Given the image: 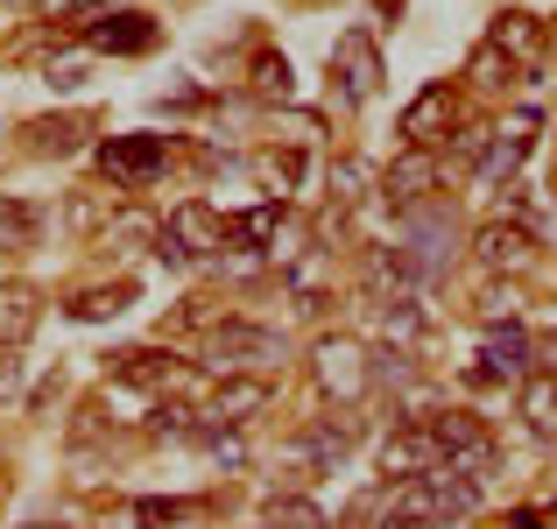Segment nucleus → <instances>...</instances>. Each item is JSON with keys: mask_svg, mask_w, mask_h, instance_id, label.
I'll return each instance as SVG.
<instances>
[{"mask_svg": "<svg viewBox=\"0 0 557 529\" xmlns=\"http://www.w3.org/2000/svg\"><path fill=\"white\" fill-rule=\"evenodd\" d=\"M473 508H480V473L431 466V473L388 488V522L381 529H445V522H466Z\"/></svg>", "mask_w": 557, "mask_h": 529, "instance_id": "nucleus-1", "label": "nucleus"}, {"mask_svg": "<svg viewBox=\"0 0 557 529\" xmlns=\"http://www.w3.org/2000/svg\"><path fill=\"white\" fill-rule=\"evenodd\" d=\"M275 360H283V332L275 325H255V318L212 325V367L219 374H269Z\"/></svg>", "mask_w": 557, "mask_h": 529, "instance_id": "nucleus-2", "label": "nucleus"}, {"mask_svg": "<svg viewBox=\"0 0 557 529\" xmlns=\"http://www.w3.org/2000/svg\"><path fill=\"white\" fill-rule=\"evenodd\" d=\"M99 170H107L113 190H149L170 170V142L163 135H113V142H99Z\"/></svg>", "mask_w": 557, "mask_h": 529, "instance_id": "nucleus-3", "label": "nucleus"}, {"mask_svg": "<svg viewBox=\"0 0 557 529\" xmlns=\"http://www.w3.org/2000/svg\"><path fill=\"white\" fill-rule=\"evenodd\" d=\"M423 423H431L445 466H459V473H487L494 466V431L473 417V409H445V417H423Z\"/></svg>", "mask_w": 557, "mask_h": 529, "instance_id": "nucleus-4", "label": "nucleus"}, {"mask_svg": "<svg viewBox=\"0 0 557 529\" xmlns=\"http://www.w3.org/2000/svg\"><path fill=\"white\" fill-rule=\"evenodd\" d=\"M332 85H339L346 107H368L381 93V50L368 42V28H346V36L332 42Z\"/></svg>", "mask_w": 557, "mask_h": 529, "instance_id": "nucleus-5", "label": "nucleus"}, {"mask_svg": "<svg viewBox=\"0 0 557 529\" xmlns=\"http://www.w3.org/2000/svg\"><path fill=\"white\" fill-rule=\"evenodd\" d=\"M437 176H445V163H437L431 149H403L395 156L388 170H381V198L395 205V212H423V205H431V190H437Z\"/></svg>", "mask_w": 557, "mask_h": 529, "instance_id": "nucleus-6", "label": "nucleus"}, {"mask_svg": "<svg viewBox=\"0 0 557 529\" xmlns=\"http://www.w3.org/2000/svg\"><path fill=\"white\" fill-rule=\"evenodd\" d=\"M163 233L184 247L190 261H198V255H219V247H233V219H219L205 198H184V205H170V226H163Z\"/></svg>", "mask_w": 557, "mask_h": 529, "instance_id": "nucleus-7", "label": "nucleus"}, {"mask_svg": "<svg viewBox=\"0 0 557 529\" xmlns=\"http://www.w3.org/2000/svg\"><path fill=\"white\" fill-rule=\"evenodd\" d=\"M451 113H459V93H451V85H423V93L403 107V121H395L403 149H431L437 135H451Z\"/></svg>", "mask_w": 557, "mask_h": 529, "instance_id": "nucleus-8", "label": "nucleus"}, {"mask_svg": "<svg viewBox=\"0 0 557 529\" xmlns=\"http://www.w3.org/2000/svg\"><path fill=\"white\" fill-rule=\"evenodd\" d=\"M346 452H354V417H325V423H311V431L289 445V459L304 466L297 480H318V473H339Z\"/></svg>", "mask_w": 557, "mask_h": 529, "instance_id": "nucleus-9", "label": "nucleus"}, {"mask_svg": "<svg viewBox=\"0 0 557 529\" xmlns=\"http://www.w3.org/2000/svg\"><path fill=\"white\" fill-rule=\"evenodd\" d=\"M431 466H445V452H437L431 423H403V431H388V445H381V473H388V488H395V480L431 473Z\"/></svg>", "mask_w": 557, "mask_h": 529, "instance_id": "nucleus-10", "label": "nucleus"}, {"mask_svg": "<svg viewBox=\"0 0 557 529\" xmlns=\"http://www.w3.org/2000/svg\"><path fill=\"white\" fill-rule=\"evenodd\" d=\"M85 42L107 57H141L156 50V22L141 8H121V14H99V22H85Z\"/></svg>", "mask_w": 557, "mask_h": 529, "instance_id": "nucleus-11", "label": "nucleus"}, {"mask_svg": "<svg viewBox=\"0 0 557 529\" xmlns=\"http://www.w3.org/2000/svg\"><path fill=\"white\" fill-rule=\"evenodd\" d=\"M311 367H318V381H325V395H346L354 403L360 389H368V353H360L354 340H318V353H311Z\"/></svg>", "mask_w": 557, "mask_h": 529, "instance_id": "nucleus-12", "label": "nucleus"}, {"mask_svg": "<svg viewBox=\"0 0 557 529\" xmlns=\"http://www.w3.org/2000/svg\"><path fill=\"white\" fill-rule=\"evenodd\" d=\"M530 247H536V233L522 226V219H487V226L473 233V261L480 269H522V261H530Z\"/></svg>", "mask_w": 557, "mask_h": 529, "instance_id": "nucleus-13", "label": "nucleus"}, {"mask_svg": "<svg viewBox=\"0 0 557 529\" xmlns=\"http://www.w3.org/2000/svg\"><path fill=\"white\" fill-rule=\"evenodd\" d=\"M261 403H269V374H226V381L212 389V403L198 409V417L212 423V431H226V423H247Z\"/></svg>", "mask_w": 557, "mask_h": 529, "instance_id": "nucleus-14", "label": "nucleus"}, {"mask_svg": "<svg viewBox=\"0 0 557 529\" xmlns=\"http://www.w3.org/2000/svg\"><path fill=\"white\" fill-rule=\"evenodd\" d=\"M530 346L536 340L508 318V325H487V353H480V360H487L494 381H522V374H530Z\"/></svg>", "mask_w": 557, "mask_h": 529, "instance_id": "nucleus-15", "label": "nucleus"}, {"mask_svg": "<svg viewBox=\"0 0 557 529\" xmlns=\"http://www.w3.org/2000/svg\"><path fill=\"white\" fill-rule=\"evenodd\" d=\"M22 135H28L36 156H78L85 135H92V121H85V113H57V121H28Z\"/></svg>", "mask_w": 557, "mask_h": 529, "instance_id": "nucleus-16", "label": "nucleus"}, {"mask_svg": "<svg viewBox=\"0 0 557 529\" xmlns=\"http://www.w3.org/2000/svg\"><path fill=\"white\" fill-rule=\"evenodd\" d=\"M530 156V121H516V127H494V142H487V156H480V184H502L508 170Z\"/></svg>", "mask_w": 557, "mask_h": 529, "instance_id": "nucleus-17", "label": "nucleus"}, {"mask_svg": "<svg viewBox=\"0 0 557 529\" xmlns=\"http://www.w3.org/2000/svg\"><path fill=\"white\" fill-rule=\"evenodd\" d=\"M522 417L536 438H557V374H544V367L522 374Z\"/></svg>", "mask_w": 557, "mask_h": 529, "instance_id": "nucleus-18", "label": "nucleus"}, {"mask_svg": "<svg viewBox=\"0 0 557 529\" xmlns=\"http://www.w3.org/2000/svg\"><path fill=\"white\" fill-rule=\"evenodd\" d=\"M494 50H502L508 57V64H536V42H544V28H536V14H502V22H494Z\"/></svg>", "mask_w": 557, "mask_h": 529, "instance_id": "nucleus-19", "label": "nucleus"}, {"mask_svg": "<svg viewBox=\"0 0 557 529\" xmlns=\"http://www.w3.org/2000/svg\"><path fill=\"white\" fill-rule=\"evenodd\" d=\"M205 508L184 502V494H149V502H135V529H190Z\"/></svg>", "mask_w": 557, "mask_h": 529, "instance_id": "nucleus-20", "label": "nucleus"}, {"mask_svg": "<svg viewBox=\"0 0 557 529\" xmlns=\"http://www.w3.org/2000/svg\"><path fill=\"white\" fill-rule=\"evenodd\" d=\"M28 332H36V290L8 283L0 290V346H22Z\"/></svg>", "mask_w": 557, "mask_h": 529, "instance_id": "nucleus-21", "label": "nucleus"}, {"mask_svg": "<svg viewBox=\"0 0 557 529\" xmlns=\"http://www.w3.org/2000/svg\"><path fill=\"white\" fill-rule=\"evenodd\" d=\"M127 304H135V283H113V290H78L64 311L78 318V325H99V318H121Z\"/></svg>", "mask_w": 557, "mask_h": 529, "instance_id": "nucleus-22", "label": "nucleus"}, {"mask_svg": "<svg viewBox=\"0 0 557 529\" xmlns=\"http://www.w3.org/2000/svg\"><path fill=\"white\" fill-rule=\"evenodd\" d=\"M42 233V212L22 198H0V247H28Z\"/></svg>", "mask_w": 557, "mask_h": 529, "instance_id": "nucleus-23", "label": "nucleus"}, {"mask_svg": "<svg viewBox=\"0 0 557 529\" xmlns=\"http://www.w3.org/2000/svg\"><path fill=\"white\" fill-rule=\"evenodd\" d=\"M275 226H283V205H255V212H247V219H233V241H247V247H269L275 241Z\"/></svg>", "mask_w": 557, "mask_h": 529, "instance_id": "nucleus-24", "label": "nucleus"}, {"mask_svg": "<svg viewBox=\"0 0 557 529\" xmlns=\"http://www.w3.org/2000/svg\"><path fill=\"white\" fill-rule=\"evenodd\" d=\"M261 522H269V529H325V516H318V508L304 502V494H289V502L275 494V502H269V516H261Z\"/></svg>", "mask_w": 557, "mask_h": 529, "instance_id": "nucleus-25", "label": "nucleus"}, {"mask_svg": "<svg viewBox=\"0 0 557 529\" xmlns=\"http://www.w3.org/2000/svg\"><path fill=\"white\" fill-rule=\"evenodd\" d=\"M121 381H141V389H156V381L170 374V353H156V346H141V353H121V367H113Z\"/></svg>", "mask_w": 557, "mask_h": 529, "instance_id": "nucleus-26", "label": "nucleus"}, {"mask_svg": "<svg viewBox=\"0 0 557 529\" xmlns=\"http://www.w3.org/2000/svg\"><path fill=\"white\" fill-rule=\"evenodd\" d=\"M36 22H50V28H85V22H99V0H36Z\"/></svg>", "mask_w": 557, "mask_h": 529, "instance_id": "nucleus-27", "label": "nucleus"}, {"mask_svg": "<svg viewBox=\"0 0 557 529\" xmlns=\"http://www.w3.org/2000/svg\"><path fill=\"white\" fill-rule=\"evenodd\" d=\"M466 78H473V85H508V78H516V64H502V50H494V42H480Z\"/></svg>", "mask_w": 557, "mask_h": 529, "instance_id": "nucleus-28", "label": "nucleus"}, {"mask_svg": "<svg viewBox=\"0 0 557 529\" xmlns=\"http://www.w3.org/2000/svg\"><path fill=\"white\" fill-rule=\"evenodd\" d=\"M487 142H494L487 121H466L459 135H451V156H459V163H480V156H487Z\"/></svg>", "mask_w": 557, "mask_h": 529, "instance_id": "nucleus-29", "label": "nucleus"}, {"mask_svg": "<svg viewBox=\"0 0 557 529\" xmlns=\"http://www.w3.org/2000/svg\"><path fill=\"white\" fill-rule=\"evenodd\" d=\"M255 85H261L269 99H275V93H289V57H275V50H269V57H255Z\"/></svg>", "mask_w": 557, "mask_h": 529, "instance_id": "nucleus-30", "label": "nucleus"}, {"mask_svg": "<svg viewBox=\"0 0 557 529\" xmlns=\"http://www.w3.org/2000/svg\"><path fill=\"white\" fill-rule=\"evenodd\" d=\"M360 176H368L360 163H339V170H332V205H339V212H346V205L360 198Z\"/></svg>", "mask_w": 557, "mask_h": 529, "instance_id": "nucleus-31", "label": "nucleus"}, {"mask_svg": "<svg viewBox=\"0 0 557 529\" xmlns=\"http://www.w3.org/2000/svg\"><path fill=\"white\" fill-rule=\"evenodd\" d=\"M530 367H544V374H557V332H544V340L530 346Z\"/></svg>", "mask_w": 557, "mask_h": 529, "instance_id": "nucleus-32", "label": "nucleus"}, {"mask_svg": "<svg viewBox=\"0 0 557 529\" xmlns=\"http://www.w3.org/2000/svg\"><path fill=\"white\" fill-rule=\"evenodd\" d=\"M50 85H57V93H71V85H85V64H50Z\"/></svg>", "mask_w": 557, "mask_h": 529, "instance_id": "nucleus-33", "label": "nucleus"}, {"mask_svg": "<svg viewBox=\"0 0 557 529\" xmlns=\"http://www.w3.org/2000/svg\"><path fill=\"white\" fill-rule=\"evenodd\" d=\"M14 381H22V360H14V346H0V395H8Z\"/></svg>", "mask_w": 557, "mask_h": 529, "instance_id": "nucleus-34", "label": "nucleus"}, {"mask_svg": "<svg viewBox=\"0 0 557 529\" xmlns=\"http://www.w3.org/2000/svg\"><path fill=\"white\" fill-rule=\"evenodd\" d=\"M508 529H544V508H516V516H508Z\"/></svg>", "mask_w": 557, "mask_h": 529, "instance_id": "nucleus-35", "label": "nucleus"}, {"mask_svg": "<svg viewBox=\"0 0 557 529\" xmlns=\"http://www.w3.org/2000/svg\"><path fill=\"white\" fill-rule=\"evenodd\" d=\"M544 529H557V502H550V508H544Z\"/></svg>", "mask_w": 557, "mask_h": 529, "instance_id": "nucleus-36", "label": "nucleus"}]
</instances>
